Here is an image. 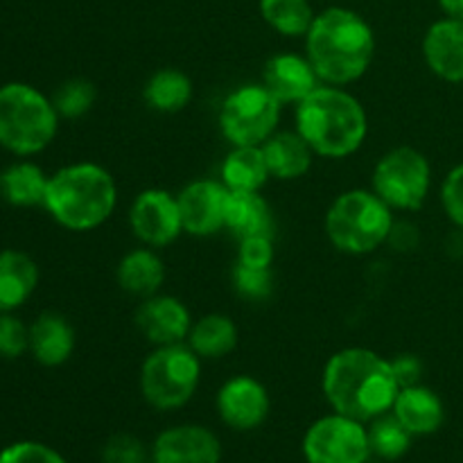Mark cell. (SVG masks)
Wrapping results in <instances>:
<instances>
[{"instance_id":"40","label":"cell","mask_w":463,"mask_h":463,"mask_svg":"<svg viewBox=\"0 0 463 463\" xmlns=\"http://www.w3.org/2000/svg\"><path fill=\"white\" fill-rule=\"evenodd\" d=\"M439 7L448 18L463 21V0H439Z\"/></svg>"},{"instance_id":"17","label":"cell","mask_w":463,"mask_h":463,"mask_svg":"<svg viewBox=\"0 0 463 463\" xmlns=\"http://www.w3.org/2000/svg\"><path fill=\"white\" fill-rule=\"evenodd\" d=\"M423 59L443 81L463 84V21L441 18L423 36Z\"/></svg>"},{"instance_id":"25","label":"cell","mask_w":463,"mask_h":463,"mask_svg":"<svg viewBox=\"0 0 463 463\" xmlns=\"http://www.w3.org/2000/svg\"><path fill=\"white\" fill-rule=\"evenodd\" d=\"M50 175L32 161H16L0 172V197L16 208L43 206Z\"/></svg>"},{"instance_id":"27","label":"cell","mask_w":463,"mask_h":463,"mask_svg":"<svg viewBox=\"0 0 463 463\" xmlns=\"http://www.w3.org/2000/svg\"><path fill=\"white\" fill-rule=\"evenodd\" d=\"M194 84L179 68H161L143 86V99L156 113H179L193 102Z\"/></svg>"},{"instance_id":"5","label":"cell","mask_w":463,"mask_h":463,"mask_svg":"<svg viewBox=\"0 0 463 463\" xmlns=\"http://www.w3.org/2000/svg\"><path fill=\"white\" fill-rule=\"evenodd\" d=\"M52 98L25 81L0 86V147L14 156H34L48 149L59 131Z\"/></svg>"},{"instance_id":"29","label":"cell","mask_w":463,"mask_h":463,"mask_svg":"<svg viewBox=\"0 0 463 463\" xmlns=\"http://www.w3.org/2000/svg\"><path fill=\"white\" fill-rule=\"evenodd\" d=\"M369 428V446L371 455L383 461H398L411 450L414 434L389 411V414L378 416L375 420L366 423Z\"/></svg>"},{"instance_id":"12","label":"cell","mask_w":463,"mask_h":463,"mask_svg":"<svg viewBox=\"0 0 463 463\" xmlns=\"http://www.w3.org/2000/svg\"><path fill=\"white\" fill-rule=\"evenodd\" d=\"M215 405L226 428L235 430V432H251L269 419L271 398L260 380L240 373L222 384Z\"/></svg>"},{"instance_id":"13","label":"cell","mask_w":463,"mask_h":463,"mask_svg":"<svg viewBox=\"0 0 463 463\" xmlns=\"http://www.w3.org/2000/svg\"><path fill=\"white\" fill-rule=\"evenodd\" d=\"M229 193L231 190L215 179H197L185 184L176 194L184 233L193 238H211L224 231Z\"/></svg>"},{"instance_id":"10","label":"cell","mask_w":463,"mask_h":463,"mask_svg":"<svg viewBox=\"0 0 463 463\" xmlns=\"http://www.w3.org/2000/svg\"><path fill=\"white\" fill-rule=\"evenodd\" d=\"M307 463H369V428L362 420L333 411L317 419L303 434Z\"/></svg>"},{"instance_id":"9","label":"cell","mask_w":463,"mask_h":463,"mask_svg":"<svg viewBox=\"0 0 463 463\" xmlns=\"http://www.w3.org/2000/svg\"><path fill=\"white\" fill-rule=\"evenodd\" d=\"M283 104L262 81L231 90L217 113L222 136L231 145H262L279 131Z\"/></svg>"},{"instance_id":"2","label":"cell","mask_w":463,"mask_h":463,"mask_svg":"<svg viewBox=\"0 0 463 463\" xmlns=\"http://www.w3.org/2000/svg\"><path fill=\"white\" fill-rule=\"evenodd\" d=\"M378 41L373 27L355 9L319 12L306 34V54L324 84L348 86L373 66Z\"/></svg>"},{"instance_id":"35","label":"cell","mask_w":463,"mask_h":463,"mask_svg":"<svg viewBox=\"0 0 463 463\" xmlns=\"http://www.w3.org/2000/svg\"><path fill=\"white\" fill-rule=\"evenodd\" d=\"M441 206L452 226L463 231V163L452 167L443 179Z\"/></svg>"},{"instance_id":"21","label":"cell","mask_w":463,"mask_h":463,"mask_svg":"<svg viewBox=\"0 0 463 463\" xmlns=\"http://www.w3.org/2000/svg\"><path fill=\"white\" fill-rule=\"evenodd\" d=\"M116 280L122 292L147 298L161 292L165 283V262L156 249L138 247L127 251L116 267Z\"/></svg>"},{"instance_id":"8","label":"cell","mask_w":463,"mask_h":463,"mask_svg":"<svg viewBox=\"0 0 463 463\" xmlns=\"http://www.w3.org/2000/svg\"><path fill=\"white\" fill-rule=\"evenodd\" d=\"M371 190L392 211H420L432 190V165L420 149L401 145L375 163Z\"/></svg>"},{"instance_id":"20","label":"cell","mask_w":463,"mask_h":463,"mask_svg":"<svg viewBox=\"0 0 463 463\" xmlns=\"http://www.w3.org/2000/svg\"><path fill=\"white\" fill-rule=\"evenodd\" d=\"M271 179L297 181L310 172L317 154L297 129L276 131L260 145Z\"/></svg>"},{"instance_id":"37","label":"cell","mask_w":463,"mask_h":463,"mask_svg":"<svg viewBox=\"0 0 463 463\" xmlns=\"http://www.w3.org/2000/svg\"><path fill=\"white\" fill-rule=\"evenodd\" d=\"M389 360H392L393 375H396L401 389L411 387V384H420V380H423V373H425V366L419 355H414V353H401V355L389 357Z\"/></svg>"},{"instance_id":"30","label":"cell","mask_w":463,"mask_h":463,"mask_svg":"<svg viewBox=\"0 0 463 463\" xmlns=\"http://www.w3.org/2000/svg\"><path fill=\"white\" fill-rule=\"evenodd\" d=\"M95 99H98V89H95L93 81L84 80V77L66 80L52 93V104L61 120L84 118L95 107Z\"/></svg>"},{"instance_id":"3","label":"cell","mask_w":463,"mask_h":463,"mask_svg":"<svg viewBox=\"0 0 463 463\" xmlns=\"http://www.w3.org/2000/svg\"><path fill=\"white\" fill-rule=\"evenodd\" d=\"M294 129L324 158H348L369 136V116L346 86L321 84L297 104Z\"/></svg>"},{"instance_id":"34","label":"cell","mask_w":463,"mask_h":463,"mask_svg":"<svg viewBox=\"0 0 463 463\" xmlns=\"http://www.w3.org/2000/svg\"><path fill=\"white\" fill-rule=\"evenodd\" d=\"M0 463H68L61 452L41 441H16L0 450Z\"/></svg>"},{"instance_id":"24","label":"cell","mask_w":463,"mask_h":463,"mask_svg":"<svg viewBox=\"0 0 463 463\" xmlns=\"http://www.w3.org/2000/svg\"><path fill=\"white\" fill-rule=\"evenodd\" d=\"M222 184L233 193H260L271 179L260 145H231L220 167Z\"/></svg>"},{"instance_id":"31","label":"cell","mask_w":463,"mask_h":463,"mask_svg":"<svg viewBox=\"0 0 463 463\" xmlns=\"http://www.w3.org/2000/svg\"><path fill=\"white\" fill-rule=\"evenodd\" d=\"M233 288L247 301H267L274 292V271L271 267H249L235 262Z\"/></svg>"},{"instance_id":"26","label":"cell","mask_w":463,"mask_h":463,"mask_svg":"<svg viewBox=\"0 0 463 463\" xmlns=\"http://www.w3.org/2000/svg\"><path fill=\"white\" fill-rule=\"evenodd\" d=\"M238 339L240 333L235 321L222 312H211V315H203L197 321H193L185 344L202 360H222L235 351Z\"/></svg>"},{"instance_id":"15","label":"cell","mask_w":463,"mask_h":463,"mask_svg":"<svg viewBox=\"0 0 463 463\" xmlns=\"http://www.w3.org/2000/svg\"><path fill=\"white\" fill-rule=\"evenodd\" d=\"M136 328L143 333L154 346H167V344H184L193 328V315L181 298L172 294H154L143 298L136 310Z\"/></svg>"},{"instance_id":"39","label":"cell","mask_w":463,"mask_h":463,"mask_svg":"<svg viewBox=\"0 0 463 463\" xmlns=\"http://www.w3.org/2000/svg\"><path fill=\"white\" fill-rule=\"evenodd\" d=\"M446 251L452 258H463V231L455 229L446 240Z\"/></svg>"},{"instance_id":"28","label":"cell","mask_w":463,"mask_h":463,"mask_svg":"<svg viewBox=\"0 0 463 463\" xmlns=\"http://www.w3.org/2000/svg\"><path fill=\"white\" fill-rule=\"evenodd\" d=\"M258 9H260L262 21L288 39H298V36L306 39L317 16L310 0H260Z\"/></svg>"},{"instance_id":"6","label":"cell","mask_w":463,"mask_h":463,"mask_svg":"<svg viewBox=\"0 0 463 463\" xmlns=\"http://www.w3.org/2000/svg\"><path fill=\"white\" fill-rule=\"evenodd\" d=\"M393 222V211L373 190L353 188L330 203L324 229L337 251L348 256H369L387 244Z\"/></svg>"},{"instance_id":"4","label":"cell","mask_w":463,"mask_h":463,"mask_svg":"<svg viewBox=\"0 0 463 463\" xmlns=\"http://www.w3.org/2000/svg\"><path fill=\"white\" fill-rule=\"evenodd\" d=\"M116 206V179L99 163H71L50 175L43 208L63 229L75 233L99 229L111 220Z\"/></svg>"},{"instance_id":"7","label":"cell","mask_w":463,"mask_h":463,"mask_svg":"<svg viewBox=\"0 0 463 463\" xmlns=\"http://www.w3.org/2000/svg\"><path fill=\"white\" fill-rule=\"evenodd\" d=\"M199 383L202 357L185 342L154 346L140 366V393L158 411H175L188 405Z\"/></svg>"},{"instance_id":"11","label":"cell","mask_w":463,"mask_h":463,"mask_svg":"<svg viewBox=\"0 0 463 463\" xmlns=\"http://www.w3.org/2000/svg\"><path fill=\"white\" fill-rule=\"evenodd\" d=\"M129 226L145 247H170L184 235L179 197L165 188L143 190L129 206Z\"/></svg>"},{"instance_id":"22","label":"cell","mask_w":463,"mask_h":463,"mask_svg":"<svg viewBox=\"0 0 463 463\" xmlns=\"http://www.w3.org/2000/svg\"><path fill=\"white\" fill-rule=\"evenodd\" d=\"M39 285V265L18 249H0V312H16Z\"/></svg>"},{"instance_id":"14","label":"cell","mask_w":463,"mask_h":463,"mask_svg":"<svg viewBox=\"0 0 463 463\" xmlns=\"http://www.w3.org/2000/svg\"><path fill=\"white\" fill-rule=\"evenodd\" d=\"M152 463H220L222 443L213 430L184 423L163 430L149 446Z\"/></svg>"},{"instance_id":"18","label":"cell","mask_w":463,"mask_h":463,"mask_svg":"<svg viewBox=\"0 0 463 463\" xmlns=\"http://www.w3.org/2000/svg\"><path fill=\"white\" fill-rule=\"evenodd\" d=\"M392 414L416 437L437 434L446 423V405L434 389L420 384L402 387L393 402Z\"/></svg>"},{"instance_id":"36","label":"cell","mask_w":463,"mask_h":463,"mask_svg":"<svg viewBox=\"0 0 463 463\" xmlns=\"http://www.w3.org/2000/svg\"><path fill=\"white\" fill-rule=\"evenodd\" d=\"M235 262L249 267H271L274 265V238H247L238 242V258Z\"/></svg>"},{"instance_id":"1","label":"cell","mask_w":463,"mask_h":463,"mask_svg":"<svg viewBox=\"0 0 463 463\" xmlns=\"http://www.w3.org/2000/svg\"><path fill=\"white\" fill-rule=\"evenodd\" d=\"M321 389L330 410L371 423L393 410L401 384L389 357L371 348L348 346L326 362Z\"/></svg>"},{"instance_id":"32","label":"cell","mask_w":463,"mask_h":463,"mask_svg":"<svg viewBox=\"0 0 463 463\" xmlns=\"http://www.w3.org/2000/svg\"><path fill=\"white\" fill-rule=\"evenodd\" d=\"M102 463H152V452L138 437L120 432L102 446Z\"/></svg>"},{"instance_id":"33","label":"cell","mask_w":463,"mask_h":463,"mask_svg":"<svg viewBox=\"0 0 463 463\" xmlns=\"http://www.w3.org/2000/svg\"><path fill=\"white\" fill-rule=\"evenodd\" d=\"M30 353V326L14 312H0V357L16 360Z\"/></svg>"},{"instance_id":"23","label":"cell","mask_w":463,"mask_h":463,"mask_svg":"<svg viewBox=\"0 0 463 463\" xmlns=\"http://www.w3.org/2000/svg\"><path fill=\"white\" fill-rule=\"evenodd\" d=\"M274 211L269 202L260 193H229V203H226V224L235 240L247 238H274Z\"/></svg>"},{"instance_id":"16","label":"cell","mask_w":463,"mask_h":463,"mask_svg":"<svg viewBox=\"0 0 463 463\" xmlns=\"http://www.w3.org/2000/svg\"><path fill=\"white\" fill-rule=\"evenodd\" d=\"M262 84L271 90V95L283 107L285 104H294L297 107L301 99H306L324 81L319 80L307 54L279 52L274 57H269V61L265 63Z\"/></svg>"},{"instance_id":"19","label":"cell","mask_w":463,"mask_h":463,"mask_svg":"<svg viewBox=\"0 0 463 463\" xmlns=\"http://www.w3.org/2000/svg\"><path fill=\"white\" fill-rule=\"evenodd\" d=\"M75 351V328L59 312H43L30 326V353L41 366L57 369Z\"/></svg>"},{"instance_id":"38","label":"cell","mask_w":463,"mask_h":463,"mask_svg":"<svg viewBox=\"0 0 463 463\" xmlns=\"http://www.w3.org/2000/svg\"><path fill=\"white\" fill-rule=\"evenodd\" d=\"M387 244H392L393 251H411L419 244V229L410 222H393Z\"/></svg>"}]
</instances>
